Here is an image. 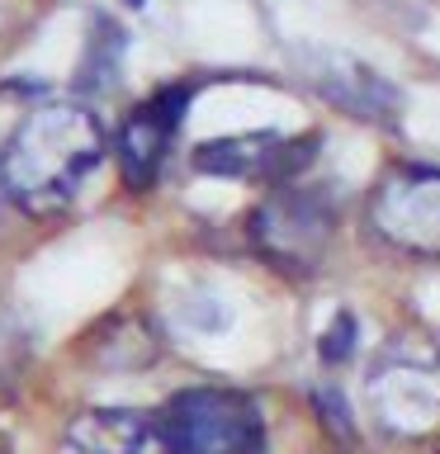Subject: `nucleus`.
<instances>
[{
	"instance_id": "obj_5",
	"label": "nucleus",
	"mask_w": 440,
	"mask_h": 454,
	"mask_svg": "<svg viewBox=\"0 0 440 454\" xmlns=\"http://www.w3.org/2000/svg\"><path fill=\"white\" fill-rule=\"evenodd\" d=\"M374 232L412 255H440V166H397L369 199Z\"/></svg>"
},
{
	"instance_id": "obj_8",
	"label": "nucleus",
	"mask_w": 440,
	"mask_h": 454,
	"mask_svg": "<svg viewBox=\"0 0 440 454\" xmlns=\"http://www.w3.org/2000/svg\"><path fill=\"white\" fill-rule=\"evenodd\" d=\"M67 440L76 454H166L161 421L152 411H133V407L81 411L67 426Z\"/></svg>"
},
{
	"instance_id": "obj_7",
	"label": "nucleus",
	"mask_w": 440,
	"mask_h": 454,
	"mask_svg": "<svg viewBox=\"0 0 440 454\" xmlns=\"http://www.w3.org/2000/svg\"><path fill=\"white\" fill-rule=\"evenodd\" d=\"M312 137H275V133H251V137H227L199 147L194 161L218 176H261V180H284L298 166H308Z\"/></svg>"
},
{
	"instance_id": "obj_3",
	"label": "nucleus",
	"mask_w": 440,
	"mask_h": 454,
	"mask_svg": "<svg viewBox=\"0 0 440 454\" xmlns=\"http://www.w3.org/2000/svg\"><path fill=\"white\" fill-rule=\"evenodd\" d=\"M156 421L166 454H270L261 407L237 388H185Z\"/></svg>"
},
{
	"instance_id": "obj_10",
	"label": "nucleus",
	"mask_w": 440,
	"mask_h": 454,
	"mask_svg": "<svg viewBox=\"0 0 440 454\" xmlns=\"http://www.w3.org/2000/svg\"><path fill=\"white\" fill-rule=\"evenodd\" d=\"M350 326H355L350 317H341V360L350 355ZM322 350H326V360H336V332L326 336V346H322Z\"/></svg>"
},
{
	"instance_id": "obj_2",
	"label": "nucleus",
	"mask_w": 440,
	"mask_h": 454,
	"mask_svg": "<svg viewBox=\"0 0 440 454\" xmlns=\"http://www.w3.org/2000/svg\"><path fill=\"white\" fill-rule=\"evenodd\" d=\"M365 397L389 435H431L440 426V346L426 336H393L369 364Z\"/></svg>"
},
{
	"instance_id": "obj_4",
	"label": "nucleus",
	"mask_w": 440,
	"mask_h": 454,
	"mask_svg": "<svg viewBox=\"0 0 440 454\" xmlns=\"http://www.w3.org/2000/svg\"><path fill=\"white\" fill-rule=\"evenodd\" d=\"M251 232H255V247L284 270H318L336 232V208L322 190L284 184L255 208Z\"/></svg>"
},
{
	"instance_id": "obj_1",
	"label": "nucleus",
	"mask_w": 440,
	"mask_h": 454,
	"mask_svg": "<svg viewBox=\"0 0 440 454\" xmlns=\"http://www.w3.org/2000/svg\"><path fill=\"white\" fill-rule=\"evenodd\" d=\"M105 156V128L85 105L48 99L28 109L0 152V184L24 213H62Z\"/></svg>"
},
{
	"instance_id": "obj_6",
	"label": "nucleus",
	"mask_w": 440,
	"mask_h": 454,
	"mask_svg": "<svg viewBox=\"0 0 440 454\" xmlns=\"http://www.w3.org/2000/svg\"><path fill=\"white\" fill-rule=\"evenodd\" d=\"M190 105V85H170V90L152 95L147 105H138L133 114L123 119L119 128V170L133 190H147L161 176L166 156H170V142H176V128H180V114Z\"/></svg>"
},
{
	"instance_id": "obj_9",
	"label": "nucleus",
	"mask_w": 440,
	"mask_h": 454,
	"mask_svg": "<svg viewBox=\"0 0 440 454\" xmlns=\"http://www.w3.org/2000/svg\"><path fill=\"white\" fill-rule=\"evenodd\" d=\"M332 71L336 76H318V81L326 85V95L341 99L346 109H355L360 119H383V109H393V90L374 76V71L355 67L346 57H341V62L332 57Z\"/></svg>"
}]
</instances>
